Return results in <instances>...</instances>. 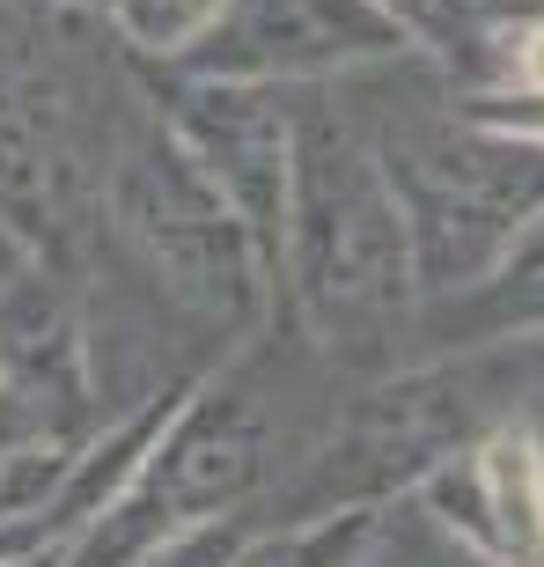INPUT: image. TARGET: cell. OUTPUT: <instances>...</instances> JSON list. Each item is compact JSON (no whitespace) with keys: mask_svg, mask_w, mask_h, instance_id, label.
Returning a JSON list of instances; mask_svg holds the SVG:
<instances>
[{"mask_svg":"<svg viewBox=\"0 0 544 567\" xmlns=\"http://www.w3.org/2000/svg\"><path fill=\"white\" fill-rule=\"evenodd\" d=\"M530 74L544 82V30H537V44H530Z\"/></svg>","mask_w":544,"mask_h":567,"instance_id":"1","label":"cell"}]
</instances>
